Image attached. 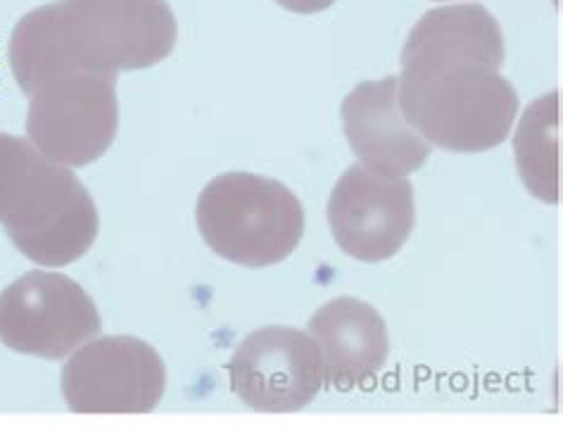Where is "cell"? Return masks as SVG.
Segmentation results:
<instances>
[{"mask_svg": "<svg viewBox=\"0 0 563 430\" xmlns=\"http://www.w3.org/2000/svg\"><path fill=\"white\" fill-rule=\"evenodd\" d=\"M165 388L167 368L157 350L131 335L86 343L63 368V395L77 414H147Z\"/></svg>", "mask_w": 563, "mask_h": 430, "instance_id": "cell-7", "label": "cell"}, {"mask_svg": "<svg viewBox=\"0 0 563 430\" xmlns=\"http://www.w3.org/2000/svg\"><path fill=\"white\" fill-rule=\"evenodd\" d=\"M102 329L98 307L77 280L29 272L0 293V343L41 360H65Z\"/></svg>", "mask_w": 563, "mask_h": 430, "instance_id": "cell-6", "label": "cell"}, {"mask_svg": "<svg viewBox=\"0 0 563 430\" xmlns=\"http://www.w3.org/2000/svg\"><path fill=\"white\" fill-rule=\"evenodd\" d=\"M276 3L298 14H317V12L329 10L335 0H276Z\"/></svg>", "mask_w": 563, "mask_h": 430, "instance_id": "cell-13", "label": "cell"}, {"mask_svg": "<svg viewBox=\"0 0 563 430\" xmlns=\"http://www.w3.org/2000/svg\"><path fill=\"white\" fill-rule=\"evenodd\" d=\"M196 219L212 252L247 269L284 262L305 235L300 198L280 181L250 172H229L207 184Z\"/></svg>", "mask_w": 563, "mask_h": 430, "instance_id": "cell-4", "label": "cell"}, {"mask_svg": "<svg viewBox=\"0 0 563 430\" xmlns=\"http://www.w3.org/2000/svg\"><path fill=\"white\" fill-rule=\"evenodd\" d=\"M417 224L413 186L405 176H385L352 165L329 200V227L345 255L378 264L405 247Z\"/></svg>", "mask_w": 563, "mask_h": 430, "instance_id": "cell-8", "label": "cell"}, {"mask_svg": "<svg viewBox=\"0 0 563 430\" xmlns=\"http://www.w3.org/2000/svg\"><path fill=\"white\" fill-rule=\"evenodd\" d=\"M504 36L478 3L428 10L402 48L399 108L450 153H485L509 139L518 96L501 77Z\"/></svg>", "mask_w": 563, "mask_h": 430, "instance_id": "cell-1", "label": "cell"}, {"mask_svg": "<svg viewBox=\"0 0 563 430\" xmlns=\"http://www.w3.org/2000/svg\"><path fill=\"white\" fill-rule=\"evenodd\" d=\"M179 26L167 0H57L20 20L10 67L26 96L53 77L88 71L117 77L172 55Z\"/></svg>", "mask_w": 563, "mask_h": 430, "instance_id": "cell-2", "label": "cell"}, {"mask_svg": "<svg viewBox=\"0 0 563 430\" xmlns=\"http://www.w3.org/2000/svg\"><path fill=\"white\" fill-rule=\"evenodd\" d=\"M325 381L338 390L372 385L388 362L390 338L378 311L357 298H335L309 319Z\"/></svg>", "mask_w": 563, "mask_h": 430, "instance_id": "cell-11", "label": "cell"}, {"mask_svg": "<svg viewBox=\"0 0 563 430\" xmlns=\"http://www.w3.org/2000/svg\"><path fill=\"white\" fill-rule=\"evenodd\" d=\"M233 395L264 414L305 409L325 383L319 348L309 333L266 326L250 333L229 364Z\"/></svg>", "mask_w": 563, "mask_h": 430, "instance_id": "cell-9", "label": "cell"}, {"mask_svg": "<svg viewBox=\"0 0 563 430\" xmlns=\"http://www.w3.org/2000/svg\"><path fill=\"white\" fill-rule=\"evenodd\" d=\"M117 129V77L67 71L29 96V141L60 165L86 167L100 159L114 143Z\"/></svg>", "mask_w": 563, "mask_h": 430, "instance_id": "cell-5", "label": "cell"}, {"mask_svg": "<svg viewBox=\"0 0 563 430\" xmlns=\"http://www.w3.org/2000/svg\"><path fill=\"white\" fill-rule=\"evenodd\" d=\"M0 224L26 260L67 266L93 247L100 219L77 174L32 141L0 133Z\"/></svg>", "mask_w": 563, "mask_h": 430, "instance_id": "cell-3", "label": "cell"}, {"mask_svg": "<svg viewBox=\"0 0 563 430\" xmlns=\"http://www.w3.org/2000/svg\"><path fill=\"white\" fill-rule=\"evenodd\" d=\"M516 165L532 196L559 202V93L530 102L514 136Z\"/></svg>", "mask_w": 563, "mask_h": 430, "instance_id": "cell-12", "label": "cell"}, {"mask_svg": "<svg viewBox=\"0 0 563 430\" xmlns=\"http://www.w3.org/2000/svg\"><path fill=\"white\" fill-rule=\"evenodd\" d=\"M340 114L352 153L368 169L407 176L431 157V143L407 122L399 108L397 77L360 84L345 98Z\"/></svg>", "mask_w": 563, "mask_h": 430, "instance_id": "cell-10", "label": "cell"}]
</instances>
